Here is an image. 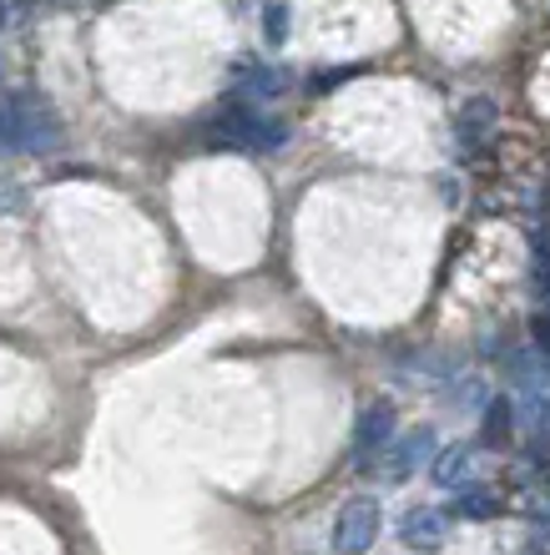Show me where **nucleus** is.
I'll list each match as a JSON object with an SVG mask.
<instances>
[{"label":"nucleus","mask_w":550,"mask_h":555,"mask_svg":"<svg viewBox=\"0 0 550 555\" xmlns=\"http://www.w3.org/2000/svg\"><path fill=\"white\" fill-rule=\"evenodd\" d=\"M283 137H289L283 132V121L268 117V112H258V106L243 102V96L222 102L218 112H213V121H207V142L228 146V152H273Z\"/></svg>","instance_id":"nucleus-1"},{"label":"nucleus","mask_w":550,"mask_h":555,"mask_svg":"<svg viewBox=\"0 0 550 555\" xmlns=\"http://www.w3.org/2000/svg\"><path fill=\"white\" fill-rule=\"evenodd\" d=\"M61 137V121L36 96H0V142L21 152H41Z\"/></svg>","instance_id":"nucleus-2"},{"label":"nucleus","mask_w":550,"mask_h":555,"mask_svg":"<svg viewBox=\"0 0 550 555\" xmlns=\"http://www.w3.org/2000/svg\"><path fill=\"white\" fill-rule=\"evenodd\" d=\"M379 526H384L379 500H369V495L348 500L344 511L333 515V555H363L379 541Z\"/></svg>","instance_id":"nucleus-3"},{"label":"nucleus","mask_w":550,"mask_h":555,"mask_svg":"<svg viewBox=\"0 0 550 555\" xmlns=\"http://www.w3.org/2000/svg\"><path fill=\"white\" fill-rule=\"evenodd\" d=\"M394 444V404H369L354 424V454H359V465L369 469L379 454Z\"/></svg>","instance_id":"nucleus-4"},{"label":"nucleus","mask_w":550,"mask_h":555,"mask_svg":"<svg viewBox=\"0 0 550 555\" xmlns=\"http://www.w3.org/2000/svg\"><path fill=\"white\" fill-rule=\"evenodd\" d=\"M399 535H405V545L409 551H439V545H445V515L439 511H430V505H420V511H409L405 520H399Z\"/></svg>","instance_id":"nucleus-5"},{"label":"nucleus","mask_w":550,"mask_h":555,"mask_svg":"<svg viewBox=\"0 0 550 555\" xmlns=\"http://www.w3.org/2000/svg\"><path fill=\"white\" fill-rule=\"evenodd\" d=\"M430 450H435V429H414V435H405L399 444H389V465H384V475L389 480H405V475H414V465L420 460H430Z\"/></svg>","instance_id":"nucleus-6"},{"label":"nucleus","mask_w":550,"mask_h":555,"mask_svg":"<svg viewBox=\"0 0 550 555\" xmlns=\"http://www.w3.org/2000/svg\"><path fill=\"white\" fill-rule=\"evenodd\" d=\"M455 515L460 520H490V515H500V490H490V485H455Z\"/></svg>","instance_id":"nucleus-7"},{"label":"nucleus","mask_w":550,"mask_h":555,"mask_svg":"<svg viewBox=\"0 0 550 555\" xmlns=\"http://www.w3.org/2000/svg\"><path fill=\"white\" fill-rule=\"evenodd\" d=\"M238 91H243V96H273L278 72L263 66V61H243V66H238Z\"/></svg>","instance_id":"nucleus-8"},{"label":"nucleus","mask_w":550,"mask_h":555,"mask_svg":"<svg viewBox=\"0 0 550 555\" xmlns=\"http://www.w3.org/2000/svg\"><path fill=\"white\" fill-rule=\"evenodd\" d=\"M464 475H470V444H449V450L435 460V480L455 490V485H460Z\"/></svg>","instance_id":"nucleus-9"},{"label":"nucleus","mask_w":550,"mask_h":555,"mask_svg":"<svg viewBox=\"0 0 550 555\" xmlns=\"http://www.w3.org/2000/svg\"><path fill=\"white\" fill-rule=\"evenodd\" d=\"M510 424H515V410H510V399H490V404H485V439H506Z\"/></svg>","instance_id":"nucleus-10"},{"label":"nucleus","mask_w":550,"mask_h":555,"mask_svg":"<svg viewBox=\"0 0 550 555\" xmlns=\"http://www.w3.org/2000/svg\"><path fill=\"white\" fill-rule=\"evenodd\" d=\"M263 26H268V46H283V36H289V0H268Z\"/></svg>","instance_id":"nucleus-11"},{"label":"nucleus","mask_w":550,"mask_h":555,"mask_svg":"<svg viewBox=\"0 0 550 555\" xmlns=\"http://www.w3.org/2000/svg\"><path fill=\"white\" fill-rule=\"evenodd\" d=\"M530 424H536V435L550 439V395H536V399H530Z\"/></svg>","instance_id":"nucleus-12"},{"label":"nucleus","mask_w":550,"mask_h":555,"mask_svg":"<svg viewBox=\"0 0 550 555\" xmlns=\"http://www.w3.org/2000/svg\"><path fill=\"white\" fill-rule=\"evenodd\" d=\"M530 334H536V349H540V353H550V308H540V313H536Z\"/></svg>","instance_id":"nucleus-13"},{"label":"nucleus","mask_w":550,"mask_h":555,"mask_svg":"<svg viewBox=\"0 0 550 555\" xmlns=\"http://www.w3.org/2000/svg\"><path fill=\"white\" fill-rule=\"evenodd\" d=\"M530 520H536V530H540V535H546V541H550V495H540L536 505H530Z\"/></svg>","instance_id":"nucleus-14"}]
</instances>
